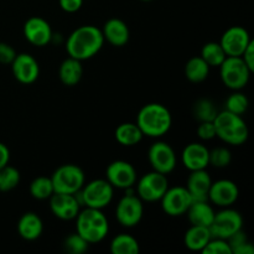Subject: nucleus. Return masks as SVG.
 I'll return each mask as SVG.
<instances>
[{
    "label": "nucleus",
    "instance_id": "1",
    "mask_svg": "<svg viewBox=\"0 0 254 254\" xmlns=\"http://www.w3.org/2000/svg\"><path fill=\"white\" fill-rule=\"evenodd\" d=\"M104 37L102 30L93 25L77 27L66 41V51L72 59L84 61L96 56L103 47Z\"/></svg>",
    "mask_w": 254,
    "mask_h": 254
},
{
    "label": "nucleus",
    "instance_id": "2",
    "mask_svg": "<svg viewBox=\"0 0 254 254\" xmlns=\"http://www.w3.org/2000/svg\"><path fill=\"white\" fill-rule=\"evenodd\" d=\"M171 123L173 118L170 111L160 103L145 104L136 117V124L140 130L144 135L150 138L165 135L171 128Z\"/></svg>",
    "mask_w": 254,
    "mask_h": 254
},
{
    "label": "nucleus",
    "instance_id": "3",
    "mask_svg": "<svg viewBox=\"0 0 254 254\" xmlns=\"http://www.w3.org/2000/svg\"><path fill=\"white\" fill-rule=\"evenodd\" d=\"M74 220H76V232L89 245L103 241L109 232L108 220L102 210L98 208L86 207L84 210H79Z\"/></svg>",
    "mask_w": 254,
    "mask_h": 254
},
{
    "label": "nucleus",
    "instance_id": "4",
    "mask_svg": "<svg viewBox=\"0 0 254 254\" xmlns=\"http://www.w3.org/2000/svg\"><path fill=\"white\" fill-rule=\"evenodd\" d=\"M216 136L231 145H242L247 141L250 131L243 118L228 111L218 112L213 121Z\"/></svg>",
    "mask_w": 254,
    "mask_h": 254
},
{
    "label": "nucleus",
    "instance_id": "5",
    "mask_svg": "<svg viewBox=\"0 0 254 254\" xmlns=\"http://www.w3.org/2000/svg\"><path fill=\"white\" fill-rule=\"evenodd\" d=\"M113 193L114 188L108 181L97 179L82 186L81 190L77 191L74 196L81 206L103 210L112 202Z\"/></svg>",
    "mask_w": 254,
    "mask_h": 254
},
{
    "label": "nucleus",
    "instance_id": "6",
    "mask_svg": "<svg viewBox=\"0 0 254 254\" xmlns=\"http://www.w3.org/2000/svg\"><path fill=\"white\" fill-rule=\"evenodd\" d=\"M252 71L242 57L227 56L220 64V76L223 84L232 91H241L247 86Z\"/></svg>",
    "mask_w": 254,
    "mask_h": 254
},
{
    "label": "nucleus",
    "instance_id": "7",
    "mask_svg": "<svg viewBox=\"0 0 254 254\" xmlns=\"http://www.w3.org/2000/svg\"><path fill=\"white\" fill-rule=\"evenodd\" d=\"M51 181L55 192L74 195L84 185L86 175L79 166L74 164H66L55 170L51 176Z\"/></svg>",
    "mask_w": 254,
    "mask_h": 254
},
{
    "label": "nucleus",
    "instance_id": "8",
    "mask_svg": "<svg viewBox=\"0 0 254 254\" xmlns=\"http://www.w3.org/2000/svg\"><path fill=\"white\" fill-rule=\"evenodd\" d=\"M131 190L133 188L126 189L127 195L119 200L116 208L117 221L126 228L135 227L139 225L144 215L143 201L139 198V196L131 193Z\"/></svg>",
    "mask_w": 254,
    "mask_h": 254
},
{
    "label": "nucleus",
    "instance_id": "9",
    "mask_svg": "<svg viewBox=\"0 0 254 254\" xmlns=\"http://www.w3.org/2000/svg\"><path fill=\"white\" fill-rule=\"evenodd\" d=\"M243 218L238 211L230 207H223L222 211L215 213L213 222L211 223L210 232L212 238H222L227 240L228 237L242 230Z\"/></svg>",
    "mask_w": 254,
    "mask_h": 254
},
{
    "label": "nucleus",
    "instance_id": "10",
    "mask_svg": "<svg viewBox=\"0 0 254 254\" xmlns=\"http://www.w3.org/2000/svg\"><path fill=\"white\" fill-rule=\"evenodd\" d=\"M169 189V181L166 175L158 173V171H151L145 174L136 185V195L139 196L141 201L145 202H154V201H160L165 191Z\"/></svg>",
    "mask_w": 254,
    "mask_h": 254
},
{
    "label": "nucleus",
    "instance_id": "11",
    "mask_svg": "<svg viewBox=\"0 0 254 254\" xmlns=\"http://www.w3.org/2000/svg\"><path fill=\"white\" fill-rule=\"evenodd\" d=\"M160 201L161 208L166 215L171 217H179V216L185 215L192 203V197L186 188L175 186V188L168 189Z\"/></svg>",
    "mask_w": 254,
    "mask_h": 254
},
{
    "label": "nucleus",
    "instance_id": "12",
    "mask_svg": "<svg viewBox=\"0 0 254 254\" xmlns=\"http://www.w3.org/2000/svg\"><path fill=\"white\" fill-rule=\"evenodd\" d=\"M148 159L154 171L168 175L176 168V154L165 141H155L149 148Z\"/></svg>",
    "mask_w": 254,
    "mask_h": 254
},
{
    "label": "nucleus",
    "instance_id": "13",
    "mask_svg": "<svg viewBox=\"0 0 254 254\" xmlns=\"http://www.w3.org/2000/svg\"><path fill=\"white\" fill-rule=\"evenodd\" d=\"M107 181L113 188L126 189L133 188L136 183V170L130 163L124 160H116L108 165L106 170Z\"/></svg>",
    "mask_w": 254,
    "mask_h": 254
},
{
    "label": "nucleus",
    "instance_id": "14",
    "mask_svg": "<svg viewBox=\"0 0 254 254\" xmlns=\"http://www.w3.org/2000/svg\"><path fill=\"white\" fill-rule=\"evenodd\" d=\"M252 41L247 30L242 26H232L223 32L220 45L226 56H242L248 44Z\"/></svg>",
    "mask_w": 254,
    "mask_h": 254
},
{
    "label": "nucleus",
    "instance_id": "15",
    "mask_svg": "<svg viewBox=\"0 0 254 254\" xmlns=\"http://www.w3.org/2000/svg\"><path fill=\"white\" fill-rule=\"evenodd\" d=\"M10 64H11L12 74L20 83L31 84L39 78V62L31 55L16 54V56Z\"/></svg>",
    "mask_w": 254,
    "mask_h": 254
},
{
    "label": "nucleus",
    "instance_id": "16",
    "mask_svg": "<svg viewBox=\"0 0 254 254\" xmlns=\"http://www.w3.org/2000/svg\"><path fill=\"white\" fill-rule=\"evenodd\" d=\"M24 36L34 46L42 47L51 42L54 34L46 20L40 16H32L24 24Z\"/></svg>",
    "mask_w": 254,
    "mask_h": 254
},
{
    "label": "nucleus",
    "instance_id": "17",
    "mask_svg": "<svg viewBox=\"0 0 254 254\" xmlns=\"http://www.w3.org/2000/svg\"><path fill=\"white\" fill-rule=\"evenodd\" d=\"M238 196H240L238 186L227 179L212 183L208 191V201L218 207H230L237 201Z\"/></svg>",
    "mask_w": 254,
    "mask_h": 254
},
{
    "label": "nucleus",
    "instance_id": "18",
    "mask_svg": "<svg viewBox=\"0 0 254 254\" xmlns=\"http://www.w3.org/2000/svg\"><path fill=\"white\" fill-rule=\"evenodd\" d=\"M50 208L60 220L71 221L77 217L81 210V205L74 195L54 192L50 197Z\"/></svg>",
    "mask_w": 254,
    "mask_h": 254
},
{
    "label": "nucleus",
    "instance_id": "19",
    "mask_svg": "<svg viewBox=\"0 0 254 254\" xmlns=\"http://www.w3.org/2000/svg\"><path fill=\"white\" fill-rule=\"evenodd\" d=\"M210 150L201 143H190L184 148L181 160L186 169L190 171L205 170L208 165Z\"/></svg>",
    "mask_w": 254,
    "mask_h": 254
},
{
    "label": "nucleus",
    "instance_id": "20",
    "mask_svg": "<svg viewBox=\"0 0 254 254\" xmlns=\"http://www.w3.org/2000/svg\"><path fill=\"white\" fill-rule=\"evenodd\" d=\"M211 184H212V180L206 169L196 170L191 171L186 189L190 192L192 201H208V191H210Z\"/></svg>",
    "mask_w": 254,
    "mask_h": 254
},
{
    "label": "nucleus",
    "instance_id": "21",
    "mask_svg": "<svg viewBox=\"0 0 254 254\" xmlns=\"http://www.w3.org/2000/svg\"><path fill=\"white\" fill-rule=\"evenodd\" d=\"M102 34H103L104 40H107L109 44L117 47H122L127 45V42L129 41V37H130L128 25L123 20L117 19V17L109 19L103 25Z\"/></svg>",
    "mask_w": 254,
    "mask_h": 254
},
{
    "label": "nucleus",
    "instance_id": "22",
    "mask_svg": "<svg viewBox=\"0 0 254 254\" xmlns=\"http://www.w3.org/2000/svg\"><path fill=\"white\" fill-rule=\"evenodd\" d=\"M44 223L40 216L35 212H26L17 222V232L25 241H35L42 235Z\"/></svg>",
    "mask_w": 254,
    "mask_h": 254
},
{
    "label": "nucleus",
    "instance_id": "23",
    "mask_svg": "<svg viewBox=\"0 0 254 254\" xmlns=\"http://www.w3.org/2000/svg\"><path fill=\"white\" fill-rule=\"evenodd\" d=\"M186 213H188L189 221L193 226L210 227L215 218V211L208 201H192Z\"/></svg>",
    "mask_w": 254,
    "mask_h": 254
},
{
    "label": "nucleus",
    "instance_id": "24",
    "mask_svg": "<svg viewBox=\"0 0 254 254\" xmlns=\"http://www.w3.org/2000/svg\"><path fill=\"white\" fill-rule=\"evenodd\" d=\"M211 238L212 236H211L210 228L191 225V227L186 231L184 243L188 250L193 251V252H201Z\"/></svg>",
    "mask_w": 254,
    "mask_h": 254
},
{
    "label": "nucleus",
    "instance_id": "25",
    "mask_svg": "<svg viewBox=\"0 0 254 254\" xmlns=\"http://www.w3.org/2000/svg\"><path fill=\"white\" fill-rule=\"evenodd\" d=\"M60 79L64 86H76L79 81H81L82 76H83V66H82V61L76 59H68L64 60L60 66Z\"/></svg>",
    "mask_w": 254,
    "mask_h": 254
},
{
    "label": "nucleus",
    "instance_id": "26",
    "mask_svg": "<svg viewBox=\"0 0 254 254\" xmlns=\"http://www.w3.org/2000/svg\"><path fill=\"white\" fill-rule=\"evenodd\" d=\"M114 136L121 145L134 146L140 143L144 134L136 123H122L117 127Z\"/></svg>",
    "mask_w": 254,
    "mask_h": 254
},
{
    "label": "nucleus",
    "instance_id": "27",
    "mask_svg": "<svg viewBox=\"0 0 254 254\" xmlns=\"http://www.w3.org/2000/svg\"><path fill=\"white\" fill-rule=\"evenodd\" d=\"M210 66L201 56H195L188 61L185 66V76L192 83H200L208 77Z\"/></svg>",
    "mask_w": 254,
    "mask_h": 254
},
{
    "label": "nucleus",
    "instance_id": "28",
    "mask_svg": "<svg viewBox=\"0 0 254 254\" xmlns=\"http://www.w3.org/2000/svg\"><path fill=\"white\" fill-rule=\"evenodd\" d=\"M109 250L112 254H138L140 246L133 236L121 233L112 240Z\"/></svg>",
    "mask_w": 254,
    "mask_h": 254
},
{
    "label": "nucleus",
    "instance_id": "29",
    "mask_svg": "<svg viewBox=\"0 0 254 254\" xmlns=\"http://www.w3.org/2000/svg\"><path fill=\"white\" fill-rule=\"evenodd\" d=\"M200 56L210 67H220L223 60L227 57L223 49L221 47L220 42H207V44L203 45Z\"/></svg>",
    "mask_w": 254,
    "mask_h": 254
},
{
    "label": "nucleus",
    "instance_id": "30",
    "mask_svg": "<svg viewBox=\"0 0 254 254\" xmlns=\"http://www.w3.org/2000/svg\"><path fill=\"white\" fill-rule=\"evenodd\" d=\"M54 192L51 178L40 176V178L34 179L32 183L30 184V193L36 200H46V198L51 197Z\"/></svg>",
    "mask_w": 254,
    "mask_h": 254
},
{
    "label": "nucleus",
    "instance_id": "31",
    "mask_svg": "<svg viewBox=\"0 0 254 254\" xmlns=\"http://www.w3.org/2000/svg\"><path fill=\"white\" fill-rule=\"evenodd\" d=\"M218 111L207 98H201L193 104V116L198 122H213Z\"/></svg>",
    "mask_w": 254,
    "mask_h": 254
},
{
    "label": "nucleus",
    "instance_id": "32",
    "mask_svg": "<svg viewBox=\"0 0 254 254\" xmlns=\"http://www.w3.org/2000/svg\"><path fill=\"white\" fill-rule=\"evenodd\" d=\"M20 183V173L14 166L5 165L0 169V191L7 192L16 188Z\"/></svg>",
    "mask_w": 254,
    "mask_h": 254
},
{
    "label": "nucleus",
    "instance_id": "33",
    "mask_svg": "<svg viewBox=\"0 0 254 254\" xmlns=\"http://www.w3.org/2000/svg\"><path fill=\"white\" fill-rule=\"evenodd\" d=\"M248 106H250V101L246 94L241 93L240 91L233 92L226 101V111L238 114V116L245 114L247 112Z\"/></svg>",
    "mask_w": 254,
    "mask_h": 254
},
{
    "label": "nucleus",
    "instance_id": "34",
    "mask_svg": "<svg viewBox=\"0 0 254 254\" xmlns=\"http://www.w3.org/2000/svg\"><path fill=\"white\" fill-rule=\"evenodd\" d=\"M208 161H210V165L218 169H223L231 164L232 154L227 148H221V146L220 148H215L213 150L210 151Z\"/></svg>",
    "mask_w": 254,
    "mask_h": 254
},
{
    "label": "nucleus",
    "instance_id": "35",
    "mask_svg": "<svg viewBox=\"0 0 254 254\" xmlns=\"http://www.w3.org/2000/svg\"><path fill=\"white\" fill-rule=\"evenodd\" d=\"M64 250L71 254H82L88 250L89 243L84 240L78 233H72L64 240Z\"/></svg>",
    "mask_w": 254,
    "mask_h": 254
},
{
    "label": "nucleus",
    "instance_id": "36",
    "mask_svg": "<svg viewBox=\"0 0 254 254\" xmlns=\"http://www.w3.org/2000/svg\"><path fill=\"white\" fill-rule=\"evenodd\" d=\"M201 252L203 254H232L230 245L222 238H211Z\"/></svg>",
    "mask_w": 254,
    "mask_h": 254
},
{
    "label": "nucleus",
    "instance_id": "37",
    "mask_svg": "<svg viewBox=\"0 0 254 254\" xmlns=\"http://www.w3.org/2000/svg\"><path fill=\"white\" fill-rule=\"evenodd\" d=\"M198 138L202 140H211L216 136V129L213 122H200L197 128Z\"/></svg>",
    "mask_w": 254,
    "mask_h": 254
},
{
    "label": "nucleus",
    "instance_id": "38",
    "mask_svg": "<svg viewBox=\"0 0 254 254\" xmlns=\"http://www.w3.org/2000/svg\"><path fill=\"white\" fill-rule=\"evenodd\" d=\"M16 56L15 50L6 42H0V64H10Z\"/></svg>",
    "mask_w": 254,
    "mask_h": 254
},
{
    "label": "nucleus",
    "instance_id": "39",
    "mask_svg": "<svg viewBox=\"0 0 254 254\" xmlns=\"http://www.w3.org/2000/svg\"><path fill=\"white\" fill-rule=\"evenodd\" d=\"M226 241H227V243L230 245L231 251L233 252V250H236L237 247L242 246L243 243L248 242V238L247 236H246V232H243V230H240L236 233H233V235L231 236V237H228Z\"/></svg>",
    "mask_w": 254,
    "mask_h": 254
},
{
    "label": "nucleus",
    "instance_id": "40",
    "mask_svg": "<svg viewBox=\"0 0 254 254\" xmlns=\"http://www.w3.org/2000/svg\"><path fill=\"white\" fill-rule=\"evenodd\" d=\"M83 5V0H60V6L66 12H76Z\"/></svg>",
    "mask_w": 254,
    "mask_h": 254
},
{
    "label": "nucleus",
    "instance_id": "41",
    "mask_svg": "<svg viewBox=\"0 0 254 254\" xmlns=\"http://www.w3.org/2000/svg\"><path fill=\"white\" fill-rule=\"evenodd\" d=\"M241 57H242L245 64L248 66V68H250L252 72H254V41L253 40L248 44L247 49L245 50V52H243Z\"/></svg>",
    "mask_w": 254,
    "mask_h": 254
},
{
    "label": "nucleus",
    "instance_id": "42",
    "mask_svg": "<svg viewBox=\"0 0 254 254\" xmlns=\"http://www.w3.org/2000/svg\"><path fill=\"white\" fill-rule=\"evenodd\" d=\"M10 160V151L5 144L0 143V169L4 168L5 165L9 164Z\"/></svg>",
    "mask_w": 254,
    "mask_h": 254
},
{
    "label": "nucleus",
    "instance_id": "43",
    "mask_svg": "<svg viewBox=\"0 0 254 254\" xmlns=\"http://www.w3.org/2000/svg\"><path fill=\"white\" fill-rule=\"evenodd\" d=\"M253 253H254V247L250 241L243 243L242 246L237 247L236 250H233L232 252V254H253Z\"/></svg>",
    "mask_w": 254,
    "mask_h": 254
},
{
    "label": "nucleus",
    "instance_id": "44",
    "mask_svg": "<svg viewBox=\"0 0 254 254\" xmlns=\"http://www.w3.org/2000/svg\"><path fill=\"white\" fill-rule=\"evenodd\" d=\"M141 1H151V0H141Z\"/></svg>",
    "mask_w": 254,
    "mask_h": 254
}]
</instances>
